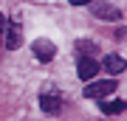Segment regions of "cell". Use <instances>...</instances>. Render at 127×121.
<instances>
[{
	"label": "cell",
	"instance_id": "cell-9",
	"mask_svg": "<svg viewBox=\"0 0 127 121\" xmlns=\"http://www.w3.org/2000/svg\"><path fill=\"white\" fill-rule=\"evenodd\" d=\"M127 110V101L124 99H113V101H102V113L104 116H119V113Z\"/></svg>",
	"mask_w": 127,
	"mask_h": 121
},
{
	"label": "cell",
	"instance_id": "cell-4",
	"mask_svg": "<svg viewBox=\"0 0 127 121\" xmlns=\"http://www.w3.org/2000/svg\"><path fill=\"white\" fill-rule=\"evenodd\" d=\"M31 51H34V56L40 59V62H51V59L57 56V45L51 42V40H37L31 45Z\"/></svg>",
	"mask_w": 127,
	"mask_h": 121
},
{
	"label": "cell",
	"instance_id": "cell-6",
	"mask_svg": "<svg viewBox=\"0 0 127 121\" xmlns=\"http://www.w3.org/2000/svg\"><path fill=\"white\" fill-rule=\"evenodd\" d=\"M76 73H79V79H85V82H91L96 73H99V62L96 59H79V68H76Z\"/></svg>",
	"mask_w": 127,
	"mask_h": 121
},
{
	"label": "cell",
	"instance_id": "cell-8",
	"mask_svg": "<svg viewBox=\"0 0 127 121\" xmlns=\"http://www.w3.org/2000/svg\"><path fill=\"white\" fill-rule=\"evenodd\" d=\"M104 71H107V73H113V76H116V73H122L124 71V68H127V62H124V56H119V54H107V56H104Z\"/></svg>",
	"mask_w": 127,
	"mask_h": 121
},
{
	"label": "cell",
	"instance_id": "cell-5",
	"mask_svg": "<svg viewBox=\"0 0 127 121\" xmlns=\"http://www.w3.org/2000/svg\"><path fill=\"white\" fill-rule=\"evenodd\" d=\"M40 107H42V113H48V116H57V113L62 110V99H59V93H57V90H51V93H42Z\"/></svg>",
	"mask_w": 127,
	"mask_h": 121
},
{
	"label": "cell",
	"instance_id": "cell-1",
	"mask_svg": "<svg viewBox=\"0 0 127 121\" xmlns=\"http://www.w3.org/2000/svg\"><path fill=\"white\" fill-rule=\"evenodd\" d=\"M3 42L9 51H17L20 42H23V23H20V17H11L9 23H6L3 28Z\"/></svg>",
	"mask_w": 127,
	"mask_h": 121
},
{
	"label": "cell",
	"instance_id": "cell-2",
	"mask_svg": "<svg viewBox=\"0 0 127 121\" xmlns=\"http://www.w3.org/2000/svg\"><path fill=\"white\" fill-rule=\"evenodd\" d=\"M88 6H91V14H93V17H99V20L116 23L119 17H122V11H119L113 3H107V0H91Z\"/></svg>",
	"mask_w": 127,
	"mask_h": 121
},
{
	"label": "cell",
	"instance_id": "cell-11",
	"mask_svg": "<svg viewBox=\"0 0 127 121\" xmlns=\"http://www.w3.org/2000/svg\"><path fill=\"white\" fill-rule=\"evenodd\" d=\"M68 3H71V6H88L91 0H68Z\"/></svg>",
	"mask_w": 127,
	"mask_h": 121
},
{
	"label": "cell",
	"instance_id": "cell-7",
	"mask_svg": "<svg viewBox=\"0 0 127 121\" xmlns=\"http://www.w3.org/2000/svg\"><path fill=\"white\" fill-rule=\"evenodd\" d=\"M76 54H79V59H96L99 45L93 40H76Z\"/></svg>",
	"mask_w": 127,
	"mask_h": 121
},
{
	"label": "cell",
	"instance_id": "cell-10",
	"mask_svg": "<svg viewBox=\"0 0 127 121\" xmlns=\"http://www.w3.org/2000/svg\"><path fill=\"white\" fill-rule=\"evenodd\" d=\"M3 28H6V17H3V11H0V42H3Z\"/></svg>",
	"mask_w": 127,
	"mask_h": 121
},
{
	"label": "cell",
	"instance_id": "cell-3",
	"mask_svg": "<svg viewBox=\"0 0 127 121\" xmlns=\"http://www.w3.org/2000/svg\"><path fill=\"white\" fill-rule=\"evenodd\" d=\"M116 90V82L113 79H104V82H91L85 87V99H104Z\"/></svg>",
	"mask_w": 127,
	"mask_h": 121
}]
</instances>
